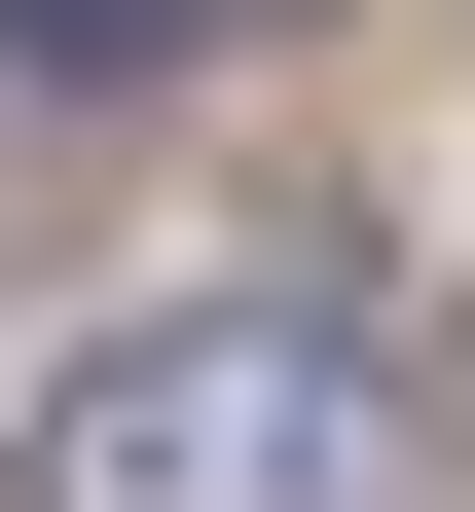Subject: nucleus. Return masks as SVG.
<instances>
[{"label":"nucleus","mask_w":475,"mask_h":512,"mask_svg":"<svg viewBox=\"0 0 475 512\" xmlns=\"http://www.w3.org/2000/svg\"><path fill=\"white\" fill-rule=\"evenodd\" d=\"M37 512H402V403H366L329 293H183L37 403Z\"/></svg>","instance_id":"1"},{"label":"nucleus","mask_w":475,"mask_h":512,"mask_svg":"<svg viewBox=\"0 0 475 512\" xmlns=\"http://www.w3.org/2000/svg\"><path fill=\"white\" fill-rule=\"evenodd\" d=\"M37 74H220V37H293V0H0Z\"/></svg>","instance_id":"2"}]
</instances>
